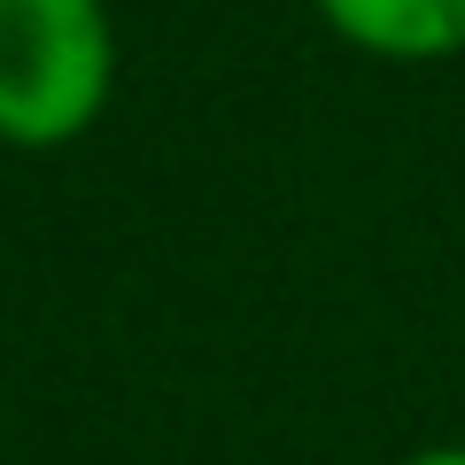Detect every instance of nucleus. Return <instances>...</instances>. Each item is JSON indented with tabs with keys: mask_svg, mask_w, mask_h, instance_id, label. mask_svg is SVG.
Returning a JSON list of instances; mask_svg holds the SVG:
<instances>
[{
	"mask_svg": "<svg viewBox=\"0 0 465 465\" xmlns=\"http://www.w3.org/2000/svg\"><path fill=\"white\" fill-rule=\"evenodd\" d=\"M116 32L101 0H0V140L63 148L109 109Z\"/></svg>",
	"mask_w": 465,
	"mask_h": 465,
	"instance_id": "1",
	"label": "nucleus"
},
{
	"mask_svg": "<svg viewBox=\"0 0 465 465\" xmlns=\"http://www.w3.org/2000/svg\"><path fill=\"white\" fill-rule=\"evenodd\" d=\"M341 47L372 63H458L465 54V0H311Z\"/></svg>",
	"mask_w": 465,
	"mask_h": 465,
	"instance_id": "2",
	"label": "nucleus"
},
{
	"mask_svg": "<svg viewBox=\"0 0 465 465\" xmlns=\"http://www.w3.org/2000/svg\"><path fill=\"white\" fill-rule=\"evenodd\" d=\"M403 465H465V442H434V450H411Z\"/></svg>",
	"mask_w": 465,
	"mask_h": 465,
	"instance_id": "3",
	"label": "nucleus"
}]
</instances>
